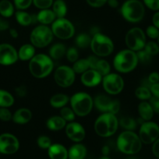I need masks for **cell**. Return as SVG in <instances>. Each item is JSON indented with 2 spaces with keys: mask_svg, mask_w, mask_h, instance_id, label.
<instances>
[{
  "mask_svg": "<svg viewBox=\"0 0 159 159\" xmlns=\"http://www.w3.org/2000/svg\"><path fill=\"white\" fill-rule=\"evenodd\" d=\"M149 103L153 108L154 112L159 114V98L154 96H151V98L149 99Z\"/></svg>",
  "mask_w": 159,
  "mask_h": 159,
  "instance_id": "48",
  "label": "cell"
},
{
  "mask_svg": "<svg viewBox=\"0 0 159 159\" xmlns=\"http://www.w3.org/2000/svg\"><path fill=\"white\" fill-rule=\"evenodd\" d=\"M135 95L138 99L142 101H147L149 100L151 98L152 94H151V91L148 88H145V87L140 86L136 89L135 91Z\"/></svg>",
  "mask_w": 159,
  "mask_h": 159,
  "instance_id": "36",
  "label": "cell"
},
{
  "mask_svg": "<svg viewBox=\"0 0 159 159\" xmlns=\"http://www.w3.org/2000/svg\"><path fill=\"white\" fill-rule=\"evenodd\" d=\"M76 73L73 68L68 66H60L56 69L54 73V80L56 84L61 88H69L75 81Z\"/></svg>",
  "mask_w": 159,
  "mask_h": 159,
  "instance_id": "12",
  "label": "cell"
},
{
  "mask_svg": "<svg viewBox=\"0 0 159 159\" xmlns=\"http://www.w3.org/2000/svg\"><path fill=\"white\" fill-rule=\"evenodd\" d=\"M137 59H138V62L142 64H145V65L150 63L151 62V59H152V56H151L144 49L137 52Z\"/></svg>",
  "mask_w": 159,
  "mask_h": 159,
  "instance_id": "38",
  "label": "cell"
},
{
  "mask_svg": "<svg viewBox=\"0 0 159 159\" xmlns=\"http://www.w3.org/2000/svg\"><path fill=\"white\" fill-rule=\"evenodd\" d=\"M145 9L139 0H126L121 7V14L129 23H138L144 16Z\"/></svg>",
  "mask_w": 159,
  "mask_h": 159,
  "instance_id": "6",
  "label": "cell"
},
{
  "mask_svg": "<svg viewBox=\"0 0 159 159\" xmlns=\"http://www.w3.org/2000/svg\"><path fill=\"white\" fill-rule=\"evenodd\" d=\"M107 3L111 8H117L119 7V2L118 0H108Z\"/></svg>",
  "mask_w": 159,
  "mask_h": 159,
  "instance_id": "56",
  "label": "cell"
},
{
  "mask_svg": "<svg viewBox=\"0 0 159 159\" xmlns=\"http://www.w3.org/2000/svg\"><path fill=\"white\" fill-rule=\"evenodd\" d=\"M125 42L128 49L138 52L144 48L146 45V35L140 27H133L128 30L125 37Z\"/></svg>",
  "mask_w": 159,
  "mask_h": 159,
  "instance_id": "9",
  "label": "cell"
},
{
  "mask_svg": "<svg viewBox=\"0 0 159 159\" xmlns=\"http://www.w3.org/2000/svg\"><path fill=\"white\" fill-rule=\"evenodd\" d=\"M15 17L18 24L24 27H27L31 24H34L37 21V15L29 14L24 10H18L15 13Z\"/></svg>",
  "mask_w": 159,
  "mask_h": 159,
  "instance_id": "20",
  "label": "cell"
},
{
  "mask_svg": "<svg viewBox=\"0 0 159 159\" xmlns=\"http://www.w3.org/2000/svg\"><path fill=\"white\" fill-rule=\"evenodd\" d=\"M53 0H33V4L39 10L49 9L52 6Z\"/></svg>",
  "mask_w": 159,
  "mask_h": 159,
  "instance_id": "40",
  "label": "cell"
},
{
  "mask_svg": "<svg viewBox=\"0 0 159 159\" xmlns=\"http://www.w3.org/2000/svg\"><path fill=\"white\" fill-rule=\"evenodd\" d=\"M66 58L69 60V62H73L74 63L76 61L79 59V53H78V50L74 47H70V48L66 50Z\"/></svg>",
  "mask_w": 159,
  "mask_h": 159,
  "instance_id": "42",
  "label": "cell"
},
{
  "mask_svg": "<svg viewBox=\"0 0 159 159\" xmlns=\"http://www.w3.org/2000/svg\"><path fill=\"white\" fill-rule=\"evenodd\" d=\"M51 29L54 36L62 40L70 39L75 34L73 24L65 17L56 18L52 24Z\"/></svg>",
  "mask_w": 159,
  "mask_h": 159,
  "instance_id": "10",
  "label": "cell"
},
{
  "mask_svg": "<svg viewBox=\"0 0 159 159\" xmlns=\"http://www.w3.org/2000/svg\"><path fill=\"white\" fill-rule=\"evenodd\" d=\"M15 7L18 10H24L30 7L33 3V0H13Z\"/></svg>",
  "mask_w": 159,
  "mask_h": 159,
  "instance_id": "43",
  "label": "cell"
},
{
  "mask_svg": "<svg viewBox=\"0 0 159 159\" xmlns=\"http://www.w3.org/2000/svg\"><path fill=\"white\" fill-rule=\"evenodd\" d=\"M112 99L110 98L108 96L105 94H99L97 95L94 99V105L101 112H108V109L111 105Z\"/></svg>",
  "mask_w": 159,
  "mask_h": 159,
  "instance_id": "21",
  "label": "cell"
},
{
  "mask_svg": "<svg viewBox=\"0 0 159 159\" xmlns=\"http://www.w3.org/2000/svg\"><path fill=\"white\" fill-rule=\"evenodd\" d=\"M152 22L154 27H156L157 29H159V11L156 12V13L153 15Z\"/></svg>",
  "mask_w": 159,
  "mask_h": 159,
  "instance_id": "55",
  "label": "cell"
},
{
  "mask_svg": "<svg viewBox=\"0 0 159 159\" xmlns=\"http://www.w3.org/2000/svg\"><path fill=\"white\" fill-rule=\"evenodd\" d=\"M157 41H158V45H159V37H158V38H157Z\"/></svg>",
  "mask_w": 159,
  "mask_h": 159,
  "instance_id": "62",
  "label": "cell"
},
{
  "mask_svg": "<svg viewBox=\"0 0 159 159\" xmlns=\"http://www.w3.org/2000/svg\"><path fill=\"white\" fill-rule=\"evenodd\" d=\"M75 42H76V45L78 48H85L91 45V38L89 34L81 33L76 36Z\"/></svg>",
  "mask_w": 159,
  "mask_h": 159,
  "instance_id": "34",
  "label": "cell"
},
{
  "mask_svg": "<svg viewBox=\"0 0 159 159\" xmlns=\"http://www.w3.org/2000/svg\"><path fill=\"white\" fill-rule=\"evenodd\" d=\"M10 36L13 38H17L18 36H19V34H18L17 30L14 28L10 29Z\"/></svg>",
  "mask_w": 159,
  "mask_h": 159,
  "instance_id": "57",
  "label": "cell"
},
{
  "mask_svg": "<svg viewBox=\"0 0 159 159\" xmlns=\"http://www.w3.org/2000/svg\"><path fill=\"white\" fill-rule=\"evenodd\" d=\"M15 93H16V95L20 98L25 97L27 95V87L25 85H20V86L16 87L15 88Z\"/></svg>",
  "mask_w": 159,
  "mask_h": 159,
  "instance_id": "50",
  "label": "cell"
},
{
  "mask_svg": "<svg viewBox=\"0 0 159 159\" xmlns=\"http://www.w3.org/2000/svg\"><path fill=\"white\" fill-rule=\"evenodd\" d=\"M152 151L154 156L159 158V138H157L155 141L153 143Z\"/></svg>",
  "mask_w": 159,
  "mask_h": 159,
  "instance_id": "54",
  "label": "cell"
},
{
  "mask_svg": "<svg viewBox=\"0 0 159 159\" xmlns=\"http://www.w3.org/2000/svg\"><path fill=\"white\" fill-rule=\"evenodd\" d=\"M159 137V126L154 122L147 121L141 124L139 130V137L145 144L153 143Z\"/></svg>",
  "mask_w": 159,
  "mask_h": 159,
  "instance_id": "13",
  "label": "cell"
},
{
  "mask_svg": "<svg viewBox=\"0 0 159 159\" xmlns=\"http://www.w3.org/2000/svg\"><path fill=\"white\" fill-rule=\"evenodd\" d=\"M48 150V156L51 159H67L68 157V151L62 144H52Z\"/></svg>",
  "mask_w": 159,
  "mask_h": 159,
  "instance_id": "19",
  "label": "cell"
},
{
  "mask_svg": "<svg viewBox=\"0 0 159 159\" xmlns=\"http://www.w3.org/2000/svg\"><path fill=\"white\" fill-rule=\"evenodd\" d=\"M119 125L125 129V130L134 131L137 128V122L131 117L122 118L119 121Z\"/></svg>",
  "mask_w": 159,
  "mask_h": 159,
  "instance_id": "35",
  "label": "cell"
},
{
  "mask_svg": "<svg viewBox=\"0 0 159 159\" xmlns=\"http://www.w3.org/2000/svg\"><path fill=\"white\" fill-rule=\"evenodd\" d=\"M94 131L101 137H109L114 135L119 127V120L116 115L109 112L102 113L95 120Z\"/></svg>",
  "mask_w": 159,
  "mask_h": 159,
  "instance_id": "2",
  "label": "cell"
},
{
  "mask_svg": "<svg viewBox=\"0 0 159 159\" xmlns=\"http://www.w3.org/2000/svg\"><path fill=\"white\" fill-rule=\"evenodd\" d=\"M52 11L56 18H64L67 13V7L63 0H56L52 4Z\"/></svg>",
  "mask_w": 159,
  "mask_h": 159,
  "instance_id": "29",
  "label": "cell"
},
{
  "mask_svg": "<svg viewBox=\"0 0 159 159\" xmlns=\"http://www.w3.org/2000/svg\"><path fill=\"white\" fill-rule=\"evenodd\" d=\"M90 47L93 53L98 57H107L114 50L112 40L101 32L92 37Z\"/></svg>",
  "mask_w": 159,
  "mask_h": 159,
  "instance_id": "7",
  "label": "cell"
},
{
  "mask_svg": "<svg viewBox=\"0 0 159 159\" xmlns=\"http://www.w3.org/2000/svg\"><path fill=\"white\" fill-rule=\"evenodd\" d=\"M120 110V102L119 100H115L111 101V105L109 107V109H108V112L111 113V114L116 115Z\"/></svg>",
  "mask_w": 159,
  "mask_h": 159,
  "instance_id": "47",
  "label": "cell"
},
{
  "mask_svg": "<svg viewBox=\"0 0 159 159\" xmlns=\"http://www.w3.org/2000/svg\"><path fill=\"white\" fill-rule=\"evenodd\" d=\"M60 116L64 119L66 122H73L75 119V116L76 114L74 113V111H73L71 108H69V107H63V108H61L60 111Z\"/></svg>",
  "mask_w": 159,
  "mask_h": 159,
  "instance_id": "37",
  "label": "cell"
},
{
  "mask_svg": "<svg viewBox=\"0 0 159 159\" xmlns=\"http://www.w3.org/2000/svg\"><path fill=\"white\" fill-rule=\"evenodd\" d=\"M56 19V16L53 11L49 9L42 10L37 14V21L42 25H49L52 24Z\"/></svg>",
  "mask_w": 159,
  "mask_h": 159,
  "instance_id": "22",
  "label": "cell"
},
{
  "mask_svg": "<svg viewBox=\"0 0 159 159\" xmlns=\"http://www.w3.org/2000/svg\"><path fill=\"white\" fill-rule=\"evenodd\" d=\"M100 159H110V158H109V157H107V156H103V157H101Z\"/></svg>",
  "mask_w": 159,
  "mask_h": 159,
  "instance_id": "60",
  "label": "cell"
},
{
  "mask_svg": "<svg viewBox=\"0 0 159 159\" xmlns=\"http://www.w3.org/2000/svg\"><path fill=\"white\" fill-rule=\"evenodd\" d=\"M28 67L32 76L38 79H42L53 71L54 62L49 56L37 54L30 60Z\"/></svg>",
  "mask_w": 159,
  "mask_h": 159,
  "instance_id": "1",
  "label": "cell"
},
{
  "mask_svg": "<svg viewBox=\"0 0 159 159\" xmlns=\"http://www.w3.org/2000/svg\"><path fill=\"white\" fill-rule=\"evenodd\" d=\"M32 119V112L27 108H20L16 110L13 115V121L16 124L24 125L28 123Z\"/></svg>",
  "mask_w": 159,
  "mask_h": 159,
  "instance_id": "18",
  "label": "cell"
},
{
  "mask_svg": "<svg viewBox=\"0 0 159 159\" xmlns=\"http://www.w3.org/2000/svg\"><path fill=\"white\" fill-rule=\"evenodd\" d=\"M143 49L148 52L151 56H156L159 53V45L154 42H147Z\"/></svg>",
  "mask_w": 159,
  "mask_h": 159,
  "instance_id": "39",
  "label": "cell"
},
{
  "mask_svg": "<svg viewBox=\"0 0 159 159\" xmlns=\"http://www.w3.org/2000/svg\"><path fill=\"white\" fill-rule=\"evenodd\" d=\"M150 83L154 84L158 83L159 82V73L157 72H152L148 77Z\"/></svg>",
  "mask_w": 159,
  "mask_h": 159,
  "instance_id": "51",
  "label": "cell"
},
{
  "mask_svg": "<svg viewBox=\"0 0 159 159\" xmlns=\"http://www.w3.org/2000/svg\"><path fill=\"white\" fill-rule=\"evenodd\" d=\"M35 47L31 44H25L20 48L18 58L21 61H30L35 56Z\"/></svg>",
  "mask_w": 159,
  "mask_h": 159,
  "instance_id": "26",
  "label": "cell"
},
{
  "mask_svg": "<svg viewBox=\"0 0 159 159\" xmlns=\"http://www.w3.org/2000/svg\"><path fill=\"white\" fill-rule=\"evenodd\" d=\"M98 33H100V30H99V28L98 27H93L92 28H91V34L93 35V36L95 34H98Z\"/></svg>",
  "mask_w": 159,
  "mask_h": 159,
  "instance_id": "59",
  "label": "cell"
},
{
  "mask_svg": "<svg viewBox=\"0 0 159 159\" xmlns=\"http://www.w3.org/2000/svg\"><path fill=\"white\" fill-rule=\"evenodd\" d=\"M19 140L13 134L5 133L0 135V153L13 154L19 150Z\"/></svg>",
  "mask_w": 159,
  "mask_h": 159,
  "instance_id": "14",
  "label": "cell"
},
{
  "mask_svg": "<svg viewBox=\"0 0 159 159\" xmlns=\"http://www.w3.org/2000/svg\"><path fill=\"white\" fill-rule=\"evenodd\" d=\"M139 63L137 52L129 49H124L116 54L113 59V66L117 72L127 73L135 70Z\"/></svg>",
  "mask_w": 159,
  "mask_h": 159,
  "instance_id": "4",
  "label": "cell"
},
{
  "mask_svg": "<svg viewBox=\"0 0 159 159\" xmlns=\"http://www.w3.org/2000/svg\"><path fill=\"white\" fill-rule=\"evenodd\" d=\"M86 1L88 5L91 7H94V8H99L107 3L108 0H86Z\"/></svg>",
  "mask_w": 159,
  "mask_h": 159,
  "instance_id": "49",
  "label": "cell"
},
{
  "mask_svg": "<svg viewBox=\"0 0 159 159\" xmlns=\"http://www.w3.org/2000/svg\"><path fill=\"white\" fill-rule=\"evenodd\" d=\"M13 118V114L8 109V108H1L0 107V120L8 122Z\"/></svg>",
  "mask_w": 159,
  "mask_h": 159,
  "instance_id": "44",
  "label": "cell"
},
{
  "mask_svg": "<svg viewBox=\"0 0 159 159\" xmlns=\"http://www.w3.org/2000/svg\"><path fill=\"white\" fill-rule=\"evenodd\" d=\"M14 104L13 96L5 90H0V107L9 108Z\"/></svg>",
  "mask_w": 159,
  "mask_h": 159,
  "instance_id": "32",
  "label": "cell"
},
{
  "mask_svg": "<svg viewBox=\"0 0 159 159\" xmlns=\"http://www.w3.org/2000/svg\"><path fill=\"white\" fill-rule=\"evenodd\" d=\"M14 13V7L9 0L0 1V15L5 18L12 16Z\"/></svg>",
  "mask_w": 159,
  "mask_h": 159,
  "instance_id": "30",
  "label": "cell"
},
{
  "mask_svg": "<svg viewBox=\"0 0 159 159\" xmlns=\"http://www.w3.org/2000/svg\"><path fill=\"white\" fill-rule=\"evenodd\" d=\"M103 76L94 70L89 69L81 74V83L88 88H94L102 83Z\"/></svg>",
  "mask_w": 159,
  "mask_h": 159,
  "instance_id": "17",
  "label": "cell"
},
{
  "mask_svg": "<svg viewBox=\"0 0 159 159\" xmlns=\"http://www.w3.org/2000/svg\"><path fill=\"white\" fill-rule=\"evenodd\" d=\"M73 70L76 74H82L90 69L89 63L87 59H80L73 63Z\"/></svg>",
  "mask_w": 159,
  "mask_h": 159,
  "instance_id": "33",
  "label": "cell"
},
{
  "mask_svg": "<svg viewBox=\"0 0 159 159\" xmlns=\"http://www.w3.org/2000/svg\"><path fill=\"white\" fill-rule=\"evenodd\" d=\"M66 134L73 142H81L86 137V131L81 124L76 122H70L65 127Z\"/></svg>",
  "mask_w": 159,
  "mask_h": 159,
  "instance_id": "16",
  "label": "cell"
},
{
  "mask_svg": "<svg viewBox=\"0 0 159 159\" xmlns=\"http://www.w3.org/2000/svg\"><path fill=\"white\" fill-rule=\"evenodd\" d=\"M128 159H137V158H135V157H129V158Z\"/></svg>",
  "mask_w": 159,
  "mask_h": 159,
  "instance_id": "61",
  "label": "cell"
},
{
  "mask_svg": "<svg viewBox=\"0 0 159 159\" xmlns=\"http://www.w3.org/2000/svg\"><path fill=\"white\" fill-rule=\"evenodd\" d=\"M66 53V46L62 43H56L53 45L49 49V56L52 59L59 60L62 59Z\"/></svg>",
  "mask_w": 159,
  "mask_h": 159,
  "instance_id": "27",
  "label": "cell"
},
{
  "mask_svg": "<svg viewBox=\"0 0 159 159\" xmlns=\"http://www.w3.org/2000/svg\"><path fill=\"white\" fill-rule=\"evenodd\" d=\"M70 105L75 114L80 117L88 116L92 111L94 100L91 95L85 92H78L70 99Z\"/></svg>",
  "mask_w": 159,
  "mask_h": 159,
  "instance_id": "5",
  "label": "cell"
},
{
  "mask_svg": "<svg viewBox=\"0 0 159 159\" xmlns=\"http://www.w3.org/2000/svg\"><path fill=\"white\" fill-rule=\"evenodd\" d=\"M10 28V24L7 20L0 17V31H4Z\"/></svg>",
  "mask_w": 159,
  "mask_h": 159,
  "instance_id": "53",
  "label": "cell"
},
{
  "mask_svg": "<svg viewBox=\"0 0 159 159\" xmlns=\"http://www.w3.org/2000/svg\"><path fill=\"white\" fill-rule=\"evenodd\" d=\"M118 149L126 154H135L140 151L142 142L134 131L125 130L117 138Z\"/></svg>",
  "mask_w": 159,
  "mask_h": 159,
  "instance_id": "3",
  "label": "cell"
},
{
  "mask_svg": "<svg viewBox=\"0 0 159 159\" xmlns=\"http://www.w3.org/2000/svg\"><path fill=\"white\" fill-rule=\"evenodd\" d=\"M86 154V148L81 143L73 145L68 151V157L70 159H84Z\"/></svg>",
  "mask_w": 159,
  "mask_h": 159,
  "instance_id": "24",
  "label": "cell"
},
{
  "mask_svg": "<svg viewBox=\"0 0 159 159\" xmlns=\"http://www.w3.org/2000/svg\"><path fill=\"white\" fill-rule=\"evenodd\" d=\"M18 58V52L10 44L0 45V64L2 66H10L16 63Z\"/></svg>",
  "mask_w": 159,
  "mask_h": 159,
  "instance_id": "15",
  "label": "cell"
},
{
  "mask_svg": "<svg viewBox=\"0 0 159 159\" xmlns=\"http://www.w3.org/2000/svg\"><path fill=\"white\" fill-rule=\"evenodd\" d=\"M53 37L54 34L50 27L40 24L31 31L30 40L35 48H45L52 42Z\"/></svg>",
  "mask_w": 159,
  "mask_h": 159,
  "instance_id": "8",
  "label": "cell"
},
{
  "mask_svg": "<svg viewBox=\"0 0 159 159\" xmlns=\"http://www.w3.org/2000/svg\"><path fill=\"white\" fill-rule=\"evenodd\" d=\"M70 101V98L65 94H54L50 98V105L55 108H62L66 105Z\"/></svg>",
  "mask_w": 159,
  "mask_h": 159,
  "instance_id": "28",
  "label": "cell"
},
{
  "mask_svg": "<svg viewBox=\"0 0 159 159\" xmlns=\"http://www.w3.org/2000/svg\"><path fill=\"white\" fill-rule=\"evenodd\" d=\"M66 126V121L60 116H54L50 117L46 122V126L52 131H59Z\"/></svg>",
  "mask_w": 159,
  "mask_h": 159,
  "instance_id": "23",
  "label": "cell"
},
{
  "mask_svg": "<svg viewBox=\"0 0 159 159\" xmlns=\"http://www.w3.org/2000/svg\"><path fill=\"white\" fill-rule=\"evenodd\" d=\"M92 70H96L102 76H105L110 73L111 66H110V64L106 60H105V59H98L97 62H95V64L94 66V68Z\"/></svg>",
  "mask_w": 159,
  "mask_h": 159,
  "instance_id": "31",
  "label": "cell"
},
{
  "mask_svg": "<svg viewBox=\"0 0 159 159\" xmlns=\"http://www.w3.org/2000/svg\"><path fill=\"white\" fill-rule=\"evenodd\" d=\"M146 34L152 39H157L159 37V29L154 27V25L148 27L146 30Z\"/></svg>",
  "mask_w": 159,
  "mask_h": 159,
  "instance_id": "45",
  "label": "cell"
},
{
  "mask_svg": "<svg viewBox=\"0 0 159 159\" xmlns=\"http://www.w3.org/2000/svg\"><path fill=\"white\" fill-rule=\"evenodd\" d=\"M150 91H151L152 96L159 98V82L151 85L150 88Z\"/></svg>",
  "mask_w": 159,
  "mask_h": 159,
  "instance_id": "52",
  "label": "cell"
},
{
  "mask_svg": "<svg viewBox=\"0 0 159 159\" xmlns=\"http://www.w3.org/2000/svg\"><path fill=\"white\" fill-rule=\"evenodd\" d=\"M37 143H38V147L42 149H48L52 145V141L49 137L42 135L38 137L37 140Z\"/></svg>",
  "mask_w": 159,
  "mask_h": 159,
  "instance_id": "41",
  "label": "cell"
},
{
  "mask_svg": "<svg viewBox=\"0 0 159 159\" xmlns=\"http://www.w3.org/2000/svg\"><path fill=\"white\" fill-rule=\"evenodd\" d=\"M138 112L143 121H150L154 116V111L149 102L143 101L138 105Z\"/></svg>",
  "mask_w": 159,
  "mask_h": 159,
  "instance_id": "25",
  "label": "cell"
},
{
  "mask_svg": "<svg viewBox=\"0 0 159 159\" xmlns=\"http://www.w3.org/2000/svg\"><path fill=\"white\" fill-rule=\"evenodd\" d=\"M102 83L104 90L111 95L119 94L124 88V80L117 73H109L103 76Z\"/></svg>",
  "mask_w": 159,
  "mask_h": 159,
  "instance_id": "11",
  "label": "cell"
},
{
  "mask_svg": "<svg viewBox=\"0 0 159 159\" xmlns=\"http://www.w3.org/2000/svg\"><path fill=\"white\" fill-rule=\"evenodd\" d=\"M110 149L108 146H104L102 148V154H103L104 156H107L108 154H109Z\"/></svg>",
  "mask_w": 159,
  "mask_h": 159,
  "instance_id": "58",
  "label": "cell"
},
{
  "mask_svg": "<svg viewBox=\"0 0 159 159\" xmlns=\"http://www.w3.org/2000/svg\"><path fill=\"white\" fill-rule=\"evenodd\" d=\"M143 2L150 10L154 11L159 10V0H143Z\"/></svg>",
  "mask_w": 159,
  "mask_h": 159,
  "instance_id": "46",
  "label": "cell"
}]
</instances>
